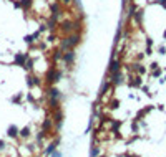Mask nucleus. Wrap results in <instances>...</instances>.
Returning a JSON list of instances; mask_svg holds the SVG:
<instances>
[{"instance_id":"f257e3e1","label":"nucleus","mask_w":166,"mask_h":157,"mask_svg":"<svg viewBox=\"0 0 166 157\" xmlns=\"http://www.w3.org/2000/svg\"><path fill=\"white\" fill-rule=\"evenodd\" d=\"M62 75H63L62 69H58V68H56V65H55V66H52V68L47 71V75H45V79H47L48 85H55L56 81H60Z\"/></svg>"},{"instance_id":"f03ea898","label":"nucleus","mask_w":166,"mask_h":157,"mask_svg":"<svg viewBox=\"0 0 166 157\" xmlns=\"http://www.w3.org/2000/svg\"><path fill=\"white\" fill-rule=\"evenodd\" d=\"M58 28L62 30V33L65 35H70V33H75V22L73 20H63V22L58 23Z\"/></svg>"},{"instance_id":"7ed1b4c3","label":"nucleus","mask_w":166,"mask_h":157,"mask_svg":"<svg viewBox=\"0 0 166 157\" xmlns=\"http://www.w3.org/2000/svg\"><path fill=\"white\" fill-rule=\"evenodd\" d=\"M75 58H76L75 50H66V51H63V56H62V60L65 61V65L72 66L73 63H75Z\"/></svg>"},{"instance_id":"20e7f679","label":"nucleus","mask_w":166,"mask_h":157,"mask_svg":"<svg viewBox=\"0 0 166 157\" xmlns=\"http://www.w3.org/2000/svg\"><path fill=\"white\" fill-rule=\"evenodd\" d=\"M118 71H121V61L116 60V58H111L110 66H108V73L113 75V73H118Z\"/></svg>"},{"instance_id":"39448f33","label":"nucleus","mask_w":166,"mask_h":157,"mask_svg":"<svg viewBox=\"0 0 166 157\" xmlns=\"http://www.w3.org/2000/svg\"><path fill=\"white\" fill-rule=\"evenodd\" d=\"M58 17H55V15H52L50 18L47 20V28H48V31H55L56 28H58Z\"/></svg>"},{"instance_id":"423d86ee","label":"nucleus","mask_w":166,"mask_h":157,"mask_svg":"<svg viewBox=\"0 0 166 157\" xmlns=\"http://www.w3.org/2000/svg\"><path fill=\"white\" fill-rule=\"evenodd\" d=\"M50 12H52V15L60 17V15L63 13V10H62V3H60V2H52V3H50Z\"/></svg>"},{"instance_id":"0eeeda50","label":"nucleus","mask_w":166,"mask_h":157,"mask_svg":"<svg viewBox=\"0 0 166 157\" xmlns=\"http://www.w3.org/2000/svg\"><path fill=\"white\" fill-rule=\"evenodd\" d=\"M110 83H111V85H121V83H123V73L121 71H118V73H113V75H110Z\"/></svg>"},{"instance_id":"6e6552de","label":"nucleus","mask_w":166,"mask_h":157,"mask_svg":"<svg viewBox=\"0 0 166 157\" xmlns=\"http://www.w3.org/2000/svg\"><path fill=\"white\" fill-rule=\"evenodd\" d=\"M27 85H28V88H33V86H40L42 81H40V78H37V76L28 75L27 76Z\"/></svg>"},{"instance_id":"1a4fd4ad","label":"nucleus","mask_w":166,"mask_h":157,"mask_svg":"<svg viewBox=\"0 0 166 157\" xmlns=\"http://www.w3.org/2000/svg\"><path fill=\"white\" fill-rule=\"evenodd\" d=\"M27 58H28V55H22V53H17V55H15V58H13V63H15L17 66H22V68H23V65H25Z\"/></svg>"},{"instance_id":"9d476101","label":"nucleus","mask_w":166,"mask_h":157,"mask_svg":"<svg viewBox=\"0 0 166 157\" xmlns=\"http://www.w3.org/2000/svg\"><path fill=\"white\" fill-rule=\"evenodd\" d=\"M20 3H22V10H23V12H28V10L33 7V0H20Z\"/></svg>"},{"instance_id":"9b49d317","label":"nucleus","mask_w":166,"mask_h":157,"mask_svg":"<svg viewBox=\"0 0 166 157\" xmlns=\"http://www.w3.org/2000/svg\"><path fill=\"white\" fill-rule=\"evenodd\" d=\"M110 88H111V83H110V79H108V81L103 83V86H101V89H100V94H101V96H105V94L110 91Z\"/></svg>"},{"instance_id":"f8f14e48","label":"nucleus","mask_w":166,"mask_h":157,"mask_svg":"<svg viewBox=\"0 0 166 157\" xmlns=\"http://www.w3.org/2000/svg\"><path fill=\"white\" fill-rule=\"evenodd\" d=\"M7 132H8V136H10V137H17V136H19V127H17V126H8V131H7Z\"/></svg>"},{"instance_id":"ddd939ff","label":"nucleus","mask_w":166,"mask_h":157,"mask_svg":"<svg viewBox=\"0 0 166 157\" xmlns=\"http://www.w3.org/2000/svg\"><path fill=\"white\" fill-rule=\"evenodd\" d=\"M48 94H50V98H55V99H58V96H60V91H58V89L55 88L53 85H52L50 88H48Z\"/></svg>"},{"instance_id":"4468645a","label":"nucleus","mask_w":166,"mask_h":157,"mask_svg":"<svg viewBox=\"0 0 166 157\" xmlns=\"http://www.w3.org/2000/svg\"><path fill=\"white\" fill-rule=\"evenodd\" d=\"M133 18H135V22L138 23V25H141V22H143V12H141V10H136V12L133 13Z\"/></svg>"},{"instance_id":"2eb2a0df","label":"nucleus","mask_w":166,"mask_h":157,"mask_svg":"<svg viewBox=\"0 0 166 157\" xmlns=\"http://www.w3.org/2000/svg\"><path fill=\"white\" fill-rule=\"evenodd\" d=\"M52 124H53V121H52V119H45L43 124H42V131H43V132L50 131V129H52Z\"/></svg>"},{"instance_id":"dca6fc26","label":"nucleus","mask_w":166,"mask_h":157,"mask_svg":"<svg viewBox=\"0 0 166 157\" xmlns=\"http://www.w3.org/2000/svg\"><path fill=\"white\" fill-rule=\"evenodd\" d=\"M33 65H35V60L28 56V58H27V61H25V65H23V68L28 69V71H32V69H33Z\"/></svg>"},{"instance_id":"f3484780","label":"nucleus","mask_w":166,"mask_h":157,"mask_svg":"<svg viewBox=\"0 0 166 157\" xmlns=\"http://www.w3.org/2000/svg\"><path fill=\"white\" fill-rule=\"evenodd\" d=\"M62 56H63V51L58 48V50H55V51H53V55H52V60L56 63L58 60H62Z\"/></svg>"},{"instance_id":"a211bd4d","label":"nucleus","mask_w":166,"mask_h":157,"mask_svg":"<svg viewBox=\"0 0 166 157\" xmlns=\"http://www.w3.org/2000/svg\"><path fill=\"white\" fill-rule=\"evenodd\" d=\"M55 149H56V142H52V144H48V147H47V151H45V154H53Z\"/></svg>"},{"instance_id":"6ab92c4d","label":"nucleus","mask_w":166,"mask_h":157,"mask_svg":"<svg viewBox=\"0 0 166 157\" xmlns=\"http://www.w3.org/2000/svg\"><path fill=\"white\" fill-rule=\"evenodd\" d=\"M23 40H25V43H27V45H30V46H32V45L35 43V41H37V40H35V38H33V35H27V37L23 38Z\"/></svg>"},{"instance_id":"aec40b11","label":"nucleus","mask_w":166,"mask_h":157,"mask_svg":"<svg viewBox=\"0 0 166 157\" xmlns=\"http://www.w3.org/2000/svg\"><path fill=\"white\" fill-rule=\"evenodd\" d=\"M120 126H121V123H120V121H111V131L115 132V134L118 132V127H120Z\"/></svg>"},{"instance_id":"412c9836","label":"nucleus","mask_w":166,"mask_h":157,"mask_svg":"<svg viewBox=\"0 0 166 157\" xmlns=\"http://www.w3.org/2000/svg\"><path fill=\"white\" fill-rule=\"evenodd\" d=\"M20 136H22V137H28V136H30V127H23L22 131H20Z\"/></svg>"},{"instance_id":"4be33fe9","label":"nucleus","mask_w":166,"mask_h":157,"mask_svg":"<svg viewBox=\"0 0 166 157\" xmlns=\"http://www.w3.org/2000/svg\"><path fill=\"white\" fill-rule=\"evenodd\" d=\"M91 157H100V149H98V147H91Z\"/></svg>"},{"instance_id":"5701e85b","label":"nucleus","mask_w":166,"mask_h":157,"mask_svg":"<svg viewBox=\"0 0 166 157\" xmlns=\"http://www.w3.org/2000/svg\"><path fill=\"white\" fill-rule=\"evenodd\" d=\"M130 85H131V86H141V78H140V76H136L135 81H131Z\"/></svg>"},{"instance_id":"b1692460","label":"nucleus","mask_w":166,"mask_h":157,"mask_svg":"<svg viewBox=\"0 0 166 157\" xmlns=\"http://www.w3.org/2000/svg\"><path fill=\"white\" fill-rule=\"evenodd\" d=\"M12 101H13V103H17V104H20V103H22V94H17V96H13Z\"/></svg>"},{"instance_id":"393cba45","label":"nucleus","mask_w":166,"mask_h":157,"mask_svg":"<svg viewBox=\"0 0 166 157\" xmlns=\"http://www.w3.org/2000/svg\"><path fill=\"white\" fill-rule=\"evenodd\" d=\"M12 3H13V7H15V8H22V3H20V0H12Z\"/></svg>"},{"instance_id":"a878e982","label":"nucleus","mask_w":166,"mask_h":157,"mask_svg":"<svg viewBox=\"0 0 166 157\" xmlns=\"http://www.w3.org/2000/svg\"><path fill=\"white\" fill-rule=\"evenodd\" d=\"M60 3H62V5H72L73 0H60Z\"/></svg>"},{"instance_id":"bb28decb","label":"nucleus","mask_w":166,"mask_h":157,"mask_svg":"<svg viewBox=\"0 0 166 157\" xmlns=\"http://www.w3.org/2000/svg\"><path fill=\"white\" fill-rule=\"evenodd\" d=\"M160 75H161V69H160V68H156V69L153 71V76H154V78H158Z\"/></svg>"},{"instance_id":"cd10ccee","label":"nucleus","mask_w":166,"mask_h":157,"mask_svg":"<svg viewBox=\"0 0 166 157\" xmlns=\"http://www.w3.org/2000/svg\"><path fill=\"white\" fill-rule=\"evenodd\" d=\"M32 35H33L35 40H38V38H40V31H35V33H32Z\"/></svg>"},{"instance_id":"c85d7f7f","label":"nucleus","mask_w":166,"mask_h":157,"mask_svg":"<svg viewBox=\"0 0 166 157\" xmlns=\"http://www.w3.org/2000/svg\"><path fill=\"white\" fill-rule=\"evenodd\" d=\"M160 53H161V55L166 53V48H164V46H160Z\"/></svg>"},{"instance_id":"c756f323","label":"nucleus","mask_w":166,"mask_h":157,"mask_svg":"<svg viewBox=\"0 0 166 157\" xmlns=\"http://www.w3.org/2000/svg\"><path fill=\"white\" fill-rule=\"evenodd\" d=\"M158 3H161L163 7H166V0H158Z\"/></svg>"},{"instance_id":"7c9ffc66","label":"nucleus","mask_w":166,"mask_h":157,"mask_svg":"<svg viewBox=\"0 0 166 157\" xmlns=\"http://www.w3.org/2000/svg\"><path fill=\"white\" fill-rule=\"evenodd\" d=\"M3 147H5V142H3V141H0V149H3Z\"/></svg>"},{"instance_id":"2f4dec72","label":"nucleus","mask_w":166,"mask_h":157,"mask_svg":"<svg viewBox=\"0 0 166 157\" xmlns=\"http://www.w3.org/2000/svg\"><path fill=\"white\" fill-rule=\"evenodd\" d=\"M52 157H60V152H53V154H52Z\"/></svg>"},{"instance_id":"473e14b6","label":"nucleus","mask_w":166,"mask_h":157,"mask_svg":"<svg viewBox=\"0 0 166 157\" xmlns=\"http://www.w3.org/2000/svg\"><path fill=\"white\" fill-rule=\"evenodd\" d=\"M126 157H136V155H126Z\"/></svg>"}]
</instances>
